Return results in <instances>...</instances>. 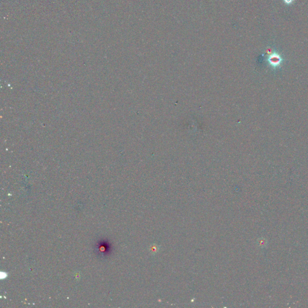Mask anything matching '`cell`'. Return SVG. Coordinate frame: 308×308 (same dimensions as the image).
I'll list each match as a JSON object with an SVG mask.
<instances>
[{
  "label": "cell",
  "instance_id": "obj_3",
  "mask_svg": "<svg viewBox=\"0 0 308 308\" xmlns=\"http://www.w3.org/2000/svg\"><path fill=\"white\" fill-rule=\"evenodd\" d=\"M284 1L285 2V3H287L288 4H291L293 0H284Z\"/></svg>",
  "mask_w": 308,
  "mask_h": 308
},
{
  "label": "cell",
  "instance_id": "obj_2",
  "mask_svg": "<svg viewBox=\"0 0 308 308\" xmlns=\"http://www.w3.org/2000/svg\"><path fill=\"white\" fill-rule=\"evenodd\" d=\"M159 250V248L157 245H151L150 246L149 250L152 253H156Z\"/></svg>",
  "mask_w": 308,
  "mask_h": 308
},
{
  "label": "cell",
  "instance_id": "obj_1",
  "mask_svg": "<svg viewBox=\"0 0 308 308\" xmlns=\"http://www.w3.org/2000/svg\"><path fill=\"white\" fill-rule=\"evenodd\" d=\"M282 60V59L280 57V56L279 54H276V53H274V54H271L270 56L269 59H268L269 63L273 66H279Z\"/></svg>",
  "mask_w": 308,
  "mask_h": 308
}]
</instances>
